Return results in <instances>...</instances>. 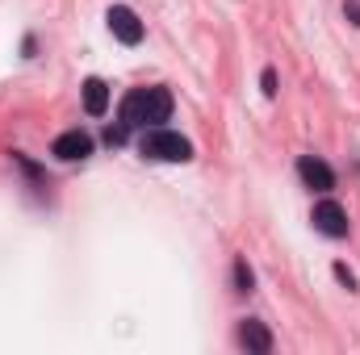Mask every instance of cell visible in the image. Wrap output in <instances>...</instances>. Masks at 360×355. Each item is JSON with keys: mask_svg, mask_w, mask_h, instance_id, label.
Wrapping results in <instances>:
<instances>
[{"mask_svg": "<svg viewBox=\"0 0 360 355\" xmlns=\"http://www.w3.org/2000/svg\"><path fill=\"white\" fill-rule=\"evenodd\" d=\"M105 21H109V34H113L122 46H139V42H143V21L134 17V8L113 4V8L105 13Z\"/></svg>", "mask_w": 360, "mask_h": 355, "instance_id": "cell-4", "label": "cell"}, {"mask_svg": "<svg viewBox=\"0 0 360 355\" xmlns=\"http://www.w3.org/2000/svg\"><path fill=\"white\" fill-rule=\"evenodd\" d=\"M344 17H348L352 25H360V0H344Z\"/></svg>", "mask_w": 360, "mask_h": 355, "instance_id": "cell-12", "label": "cell"}, {"mask_svg": "<svg viewBox=\"0 0 360 355\" xmlns=\"http://www.w3.org/2000/svg\"><path fill=\"white\" fill-rule=\"evenodd\" d=\"M84 109L92 117H105V109H109V84L105 80H89L84 84Z\"/></svg>", "mask_w": 360, "mask_h": 355, "instance_id": "cell-8", "label": "cell"}, {"mask_svg": "<svg viewBox=\"0 0 360 355\" xmlns=\"http://www.w3.org/2000/svg\"><path fill=\"white\" fill-rule=\"evenodd\" d=\"M51 155H55V159H63V163L89 159V155H92V134H84V130H68V134H59V138H55V147H51Z\"/></svg>", "mask_w": 360, "mask_h": 355, "instance_id": "cell-6", "label": "cell"}, {"mask_svg": "<svg viewBox=\"0 0 360 355\" xmlns=\"http://www.w3.org/2000/svg\"><path fill=\"white\" fill-rule=\"evenodd\" d=\"M252 284H256V276H252L248 260H235V288L239 293H252Z\"/></svg>", "mask_w": 360, "mask_h": 355, "instance_id": "cell-9", "label": "cell"}, {"mask_svg": "<svg viewBox=\"0 0 360 355\" xmlns=\"http://www.w3.org/2000/svg\"><path fill=\"white\" fill-rule=\"evenodd\" d=\"M260 88H264V96H276V72H272V67H264V76H260Z\"/></svg>", "mask_w": 360, "mask_h": 355, "instance_id": "cell-11", "label": "cell"}, {"mask_svg": "<svg viewBox=\"0 0 360 355\" xmlns=\"http://www.w3.org/2000/svg\"><path fill=\"white\" fill-rule=\"evenodd\" d=\"M139 151L147 155V159H160V163H188L193 159V142L176 134V130H147L143 134V142H139Z\"/></svg>", "mask_w": 360, "mask_h": 355, "instance_id": "cell-2", "label": "cell"}, {"mask_svg": "<svg viewBox=\"0 0 360 355\" xmlns=\"http://www.w3.org/2000/svg\"><path fill=\"white\" fill-rule=\"evenodd\" d=\"M297 176H302V184H306L310 192H331V188H335V172H331L319 155H302V159H297Z\"/></svg>", "mask_w": 360, "mask_h": 355, "instance_id": "cell-5", "label": "cell"}, {"mask_svg": "<svg viewBox=\"0 0 360 355\" xmlns=\"http://www.w3.org/2000/svg\"><path fill=\"white\" fill-rule=\"evenodd\" d=\"M122 126L126 130H155L160 121L172 117V92L168 88H130L122 96V109H117Z\"/></svg>", "mask_w": 360, "mask_h": 355, "instance_id": "cell-1", "label": "cell"}, {"mask_svg": "<svg viewBox=\"0 0 360 355\" xmlns=\"http://www.w3.org/2000/svg\"><path fill=\"white\" fill-rule=\"evenodd\" d=\"M331 272H335V280H340V284H344L348 293H356V276L348 272V264H335V267H331Z\"/></svg>", "mask_w": 360, "mask_h": 355, "instance_id": "cell-10", "label": "cell"}, {"mask_svg": "<svg viewBox=\"0 0 360 355\" xmlns=\"http://www.w3.org/2000/svg\"><path fill=\"white\" fill-rule=\"evenodd\" d=\"M239 347L248 355H269L272 351V335L264 322H256V318H248V322H239Z\"/></svg>", "mask_w": 360, "mask_h": 355, "instance_id": "cell-7", "label": "cell"}, {"mask_svg": "<svg viewBox=\"0 0 360 355\" xmlns=\"http://www.w3.org/2000/svg\"><path fill=\"white\" fill-rule=\"evenodd\" d=\"M310 222H314V230L327 234V239H348V230H352L348 209H344L340 201H319L314 213H310Z\"/></svg>", "mask_w": 360, "mask_h": 355, "instance_id": "cell-3", "label": "cell"}]
</instances>
